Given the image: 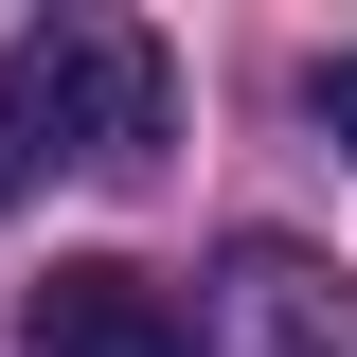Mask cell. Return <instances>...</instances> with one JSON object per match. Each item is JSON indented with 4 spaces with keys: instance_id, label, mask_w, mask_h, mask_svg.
<instances>
[{
    "instance_id": "obj_4",
    "label": "cell",
    "mask_w": 357,
    "mask_h": 357,
    "mask_svg": "<svg viewBox=\"0 0 357 357\" xmlns=\"http://www.w3.org/2000/svg\"><path fill=\"white\" fill-rule=\"evenodd\" d=\"M321 143L357 161V54H321Z\"/></svg>"
},
{
    "instance_id": "obj_2",
    "label": "cell",
    "mask_w": 357,
    "mask_h": 357,
    "mask_svg": "<svg viewBox=\"0 0 357 357\" xmlns=\"http://www.w3.org/2000/svg\"><path fill=\"white\" fill-rule=\"evenodd\" d=\"M178 357H357V286L321 250H286V232H232L197 321H178Z\"/></svg>"
},
{
    "instance_id": "obj_5",
    "label": "cell",
    "mask_w": 357,
    "mask_h": 357,
    "mask_svg": "<svg viewBox=\"0 0 357 357\" xmlns=\"http://www.w3.org/2000/svg\"><path fill=\"white\" fill-rule=\"evenodd\" d=\"M18 178H36V161H18V143H0V215H18Z\"/></svg>"
},
{
    "instance_id": "obj_3",
    "label": "cell",
    "mask_w": 357,
    "mask_h": 357,
    "mask_svg": "<svg viewBox=\"0 0 357 357\" xmlns=\"http://www.w3.org/2000/svg\"><path fill=\"white\" fill-rule=\"evenodd\" d=\"M18 357H178V304L143 286L126 250H72L18 286Z\"/></svg>"
},
{
    "instance_id": "obj_1",
    "label": "cell",
    "mask_w": 357,
    "mask_h": 357,
    "mask_svg": "<svg viewBox=\"0 0 357 357\" xmlns=\"http://www.w3.org/2000/svg\"><path fill=\"white\" fill-rule=\"evenodd\" d=\"M0 143L18 161H89V178H143L178 143V72L143 18H36L0 54Z\"/></svg>"
}]
</instances>
